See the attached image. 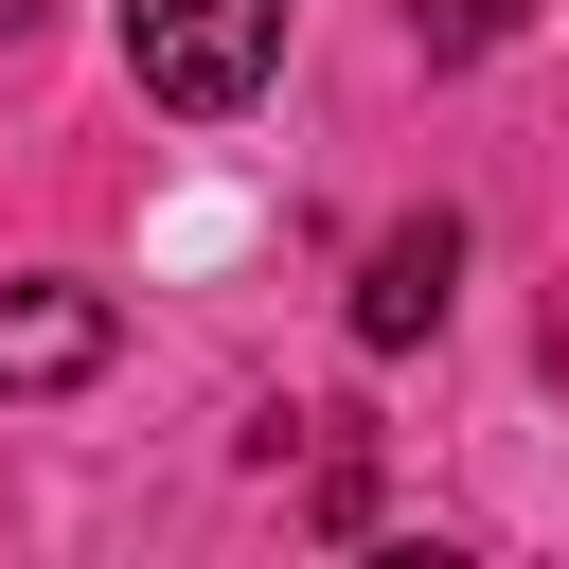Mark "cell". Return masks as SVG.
Returning a JSON list of instances; mask_svg holds the SVG:
<instances>
[{
	"instance_id": "1",
	"label": "cell",
	"mask_w": 569,
	"mask_h": 569,
	"mask_svg": "<svg viewBox=\"0 0 569 569\" xmlns=\"http://www.w3.org/2000/svg\"><path fill=\"white\" fill-rule=\"evenodd\" d=\"M124 71H142V107L213 124L284 71V0H124Z\"/></svg>"
},
{
	"instance_id": "2",
	"label": "cell",
	"mask_w": 569,
	"mask_h": 569,
	"mask_svg": "<svg viewBox=\"0 0 569 569\" xmlns=\"http://www.w3.org/2000/svg\"><path fill=\"white\" fill-rule=\"evenodd\" d=\"M445 284H462V213L373 231V267H356V356H409V338L445 320Z\"/></svg>"
},
{
	"instance_id": "3",
	"label": "cell",
	"mask_w": 569,
	"mask_h": 569,
	"mask_svg": "<svg viewBox=\"0 0 569 569\" xmlns=\"http://www.w3.org/2000/svg\"><path fill=\"white\" fill-rule=\"evenodd\" d=\"M107 284H0V391H89L107 373Z\"/></svg>"
},
{
	"instance_id": "4",
	"label": "cell",
	"mask_w": 569,
	"mask_h": 569,
	"mask_svg": "<svg viewBox=\"0 0 569 569\" xmlns=\"http://www.w3.org/2000/svg\"><path fill=\"white\" fill-rule=\"evenodd\" d=\"M516 18H533V0H409V36H427V53H498Z\"/></svg>"
}]
</instances>
